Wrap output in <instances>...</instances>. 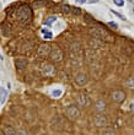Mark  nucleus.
I'll use <instances>...</instances> for the list:
<instances>
[{"instance_id":"obj_1","label":"nucleus","mask_w":134,"mask_h":135,"mask_svg":"<svg viewBox=\"0 0 134 135\" xmlns=\"http://www.w3.org/2000/svg\"><path fill=\"white\" fill-rule=\"evenodd\" d=\"M90 35H92L95 38H98V40H106V41H110L112 42V37L110 36V33L107 31H105L103 28L101 27H92L90 28Z\"/></svg>"},{"instance_id":"obj_2","label":"nucleus","mask_w":134,"mask_h":135,"mask_svg":"<svg viewBox=\"0 0 134 135\" xmlns=\"http://www.w3.org/2000/svg\"><path fill=\"white\" fill-rule=\"evenodd\" d=\"M65 125H66V123H65L63 117H54V119H52V122H51V128L53 130H62L65 128Z\"/></svg>"},{"instance_id":"obj_3","label":"nucleus","mask_w":134,"mask_h":135,"mask_svg":"<svg viewBox=\"0 0 134 135\" xmlns=\"http://www.w3.org/2000/svg\"><path fill=\"white\" fill-rule=\"evenodd\" d=\"M65 114H66V117L70 118V119H77V118L80 117V111H79V108H77L76 106L70 104V106H68L66 109H65Z\"/></svg>"},{"instance_id":"obj_4","label":"nucleus","mask_w":134,"mask_h":135,"mask_svg":"<svg viewBox=\"0 0 134 135\" xmlns=\"http://www.w3.org/2000/svg\"><path fill=\"white\" fill-rule=\"evenodd\" d=\"M42 74L47 77H52V76L55 75V69L53 65L51 64H44V65H42Z\"/></svg>"},{"instance_id":"obj_5","label":"nucleus","mask_w":134,"mask_h":135,"mask_svg":"<svg viewBox=\"0 0 134 135\" xmlns=\"http://www.w3.org/2000/svg\"><path fill=\"white\" fill-rule=\"evenodd\" d=\"M112 99L116 103H122L123 101L126 99V93L122 90H117V91L112 92Z\"/></svg>"},{"instance_id":"obj_6","label":"nucleus","mask_w":134,"mask_h":135,"mask_svg":"<svg viewBox=\"0 0 134 135\" xmlns=\"http://www.w3.org/2000/svg\"><path fill=\"white\" fill-rule=\"evenodd\" d=\"M49 57H51V59L53 61H60L63 59V52H62L60 49H58V48H54V49L51 50Z\"/></svg>"},{"instance_id":"obj_7","label":"nucleus","mask_w":134,"mask_h":135,"mask_svg":"<svg viewBox=\"0 0 134 135\" xmlns=\"http://www.w3.org/2000/svg\"><path fill=\"white\" fill-rule=\"evenodd\" d=\"M51 46H48V44H42V46H40L38 47V49H37V54H38V57H47L49 55V53H51Z\"/></svg>"},{"instance_id":"obj_8","label":"nucleus","mask_w":134,"mask_h":135,"mask_svg":"<svg viewBox=\"0 0 134 135\" xmlns=\"http://www.w3.org/2000/svg\"><path fill=\"white\" fill-rule=\"evenodd\" d=\"M93 124L97 128H105L107 125V119L105 115H96L93 119Z\"/></svg>"},{"instance_id":"obj_9","label":"nucleus","mask_w":134,"mask_h":135,"mask_svg":"<svg viewBox=\"0 0 134 135\" xmlns=\"http://www.w3.org/2000/svg\"><path fill=\"white\" fill-rule=\"evenodd\" d=\"M30 17H31V11L29 10V8H21L19 10V19L20 20H30Z\"/></svg>"},{"instance_id":"obj_10","label":"nucleus","mask_w":134,"mask_h":135,"mask_svg":"<svg viewBox=\"0 0 134 135\" xmlns=\"http://www.w3.org/2000/svg\"><path fill=\"white\" fill-rule=\"evenodd\" d=\"M75 83L77 86H85L87 83V76L85 74H77L75 76Z\"/></svg>"},{"instance_id":"obj_11","label":"nucleus","mask_w":134,"mask_h":135,"mask_svg":"<svg viewBox=\"0 0 134 135\" xmlns=\"http://www.w3.org/2000/svg\"><path fill=\"white\" fill-rule=\"evenodd\" d=\"M76 102H77V106L79 107H82L85 108L89 106V98L86 97L85 95H79L76 97Z\"/></svg>"},{"instance_id":"obj_12","label":"nucleus","mask_w":134,"mask_h":135,"mask_svg":"<svg viewBox=\"0 0 134 135\" xmlns=\"http://www.w3.org/2000/svg\"><path fill=\"white\" fill-rule=\"evenodd\" d=\"M95 107H96V111L97 112H103L106 109V102L103 101V99H100V101L96 102Z\"/></svg>"},{"instance_id":"obj_13","label":"nucleus","mask_w":134,"mask_h":135,"mask_svg":"<svg viewBox=\"0 0 134 135\" xmlns=\"http://www.w3.org/2000/svg\"><path fill=\"white\" fill-rule=\"evenodd\" d=\"M15 65H16V68L19 69V70H21V69L26 68L27 61H26L25 59H16V60H15Z\"/></svg>"},{"instance_id":"obj_14","label":"nucleus","mask_w":134,"mask_h":135,"mask_svg":"<svg viewBox=\"0 0 134 135\" xmlns=\"http://www.w3.org/2000/svg\"><path fill=\"white\" fill-rule=\"evenodd\" d=\"M6 97H8V92L5 91V88L0 87V102L5 103V101H6Z\"/></svg>"},{"instance_id":"obj_15","label":"nucleus","mask_w":134,"mask_h":135,"mask_svg":"<svg viewBox=\"0 0 134 135\" xmlns=\"http://www.w3.org/2000/svg\"><path fill=\"white\" fill-rule=\"evenodd\" d=\"M126 87L130 88V90H134V77H129V79H127Z\"/></svg>"},{"instance_id":"obj_16","label":"nucleus","mask_w":134,"mask_h":135,"mask_svg":"<svg viewBox=\"0 0 134 135\" xmlns=\"http://www.w3.org/2000/svg\"><path fill=\"white\" fill-rule=\"evenodd\" d=\"M4 134L5 135H16V133H15V130H14L11 127H5Z\"/></svg>"},{"instance_id":"obj_17","label":"nucleus","mask_w":134,"mask_h":135,"mask_svg":"<svg viewBox=\"0 0 134 135\" xmlns=\"http://www.w3.org/2000/svg\"><path fill=\"white\" fill-rule=\"evenodd\" d=\"M42 33L44 35V38H47V40H51V38H52V33H51L48 30H46V28H42Z\"/></svg>"},{"instance_id":"obj_18","label":"nucleus","mask_w":134,"mask_h":135,"mask_svg":"<svg viewBox=\"0 0 134 135\" xmlns=\"http://www.w3.org/2000/svg\"><path fill=\"white\" fill-rule=\"evenodd\" d=\"M46 4H47L46 0H42V1H35V3H33V8L36 9V8H38V6H44Z\"/></svg>"},{"instance_id":"obj_19","label":"nucleus","mask_w":134,"mask_h":135,"mask_svg":"<svg viewBox=\"0 0 134 135\" xmlns=\"http://www.w3.org/2000/svg\"><path fill=\"white\" fill-rule=\"evenodd\" d=\"M103 135H114V130L112 128H106L103 131Z\"/></svg>"},{"instance_id":"obj_20","label":"nucleus","mask_w":134,"mask_h":135,"mask_svg":"<svg viewBox=\"0 0 134 135\" xmlns=\"http://www.w3.org/2000/svg\"><path fill=\"white\" fill-rule=\"evenodd\" d=\"M54 21H55V16H49V17H47V20H46L44 24L46 25H51V24H53Z\"/></svg>"},{"instance_id":"obj_21","label":"nucleus","mask_w":134,"mask_h":135,"mask_svg":"<svg viewBox=\"0 0 134 135\" xmlns=\"http://www.w3.org/2000/svg\"><path fill=\"white\" fill-rule=\"evenodd\" d=\"M114 4L117 6H123L124 5V0H114Z\"/></svg>"},{"instance_id":"obj_22","label":"nucleus","mask_w":134,"mask_h":135,"mask_svg":"<svg viewBox=\"0 0 134 135\" xmlns=\"http://www.w3.org/2000/svg\"><path fill=\"white\" fill-rule=\"evenodd\" d=\"M52 95L54 96V97H59V96L62 95V91H60V90H55V91L52 92Z\"/></svg>"},{"instance_id":"obj_23","label":"nucleus","mask_w":134,"mask_h":135,"mask_svg":"<svg viewBox=\"0 0 134 135\" xmlns=\"http://www.w3.org/2000/svg\"><path fill=\"white\" fill-rule=\"evenodd\" d=\"M71 12H73V14H75V15H80V14H81V11H80L77 8H74L73 10H71Z\"/></svg>"},{"instance_id":"obj_24","label":"nucleus","mask_w":134,"mask_h":135,"mask_svg":"<svg viewBox=\"0 0 134 135\" xmlns=\"http://www.w3.org/2000/svg\"><path fill=\"white\" fill-rule=\"evenodd\" d=\"M108 26H110V27H113V28H117L118 27L117 24H114V22H108Z\"/></svg>"},{"instance_id":"obj_25","label":"nucleus","mask_w":134,"mask_h":135,"mask_svg":"<svg viewBox=\"0 0 134 135\" xmlns=\"http://www.w3.org/2000/svg\"><path fill=\"white\" fill-rule=\"evenodd\" d=\"M63 11H64V12H68V11H69V8H68V6H64V8H63Z\"/></svg>"},{"instance_id":"obj_26","label":"nucleus","mask_w":134,"mask_h":135,"mask_svg":"<svg viewBox=\"0 0 134 135\" xmlns=\"http://www.w3.org/2000/svg\"><path fill=\"white\" fill-rule=\"evenodd\" d=\"M76 1H77V3H85L86 0H76Z\"/></svg>"},{"instance_id":"obj_27","label":"nucleus","mask_w":134,"mask_h":135,"mask_svg":"<svg viewBox=\"0 0 134 135\" xmlns=\"http://www.w3.org/2000/svg\"><path fill=\"white\" fill-rule=\"evenodd\" d=\"M130 109H134V104H130Z\"/></svg>"},{"instance_id":"obj_28","label":"nucleus","mask_w":134,"mask_h":135,"mask_svg":"<svg viewBox=\"0 0 134 135\" xmlns=\"http://www.w3.org/2000/svg\"><path fill=\"white\" fill-rule=\"evenodd\" d=\"M128 1H129V3H134V0H128Z\"/></svg>"},{"instance_id":"obj_29","label":"nucleus","mask_w":134,"mask_h":135,"mask_svg":"<svg viewBox=\"0 0 134 135\" xmlns=\"http://www.w3.org/2000/svg\"><path fill=\"white\" fill-rule=\"evenodd\" d=\"M0 135H4V134H1V133H0Z\"/></svg>"}]
</instances>
